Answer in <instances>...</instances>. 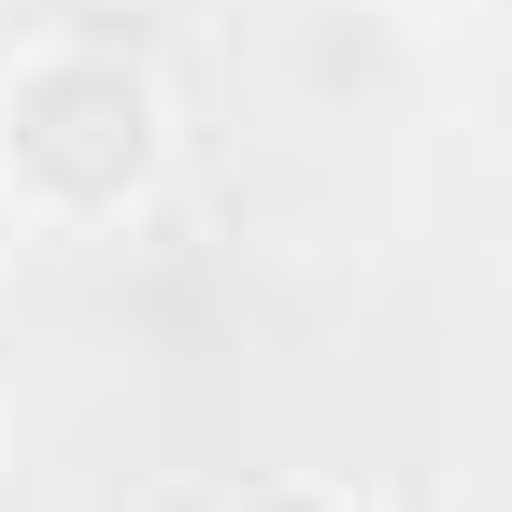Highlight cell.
<instances>
[{"mask_svg": "<svg viewBox=\"0 0 512 512\" xmlns=\"http://www.w3.org/2000/svg\"><path fill=\"white\" fill-rule=\"evenodd\" d=\"M171 72L114 29H43L0 57V200L29 242H114L171 200Z\"/></svg>", "mask_w": 512, "mask_h": 512, "instance_id": "6da1fadb", "label": "cell"}, {"mask_svg": "<svg viewBox=\"0 0 512 512\" xmlns=\"http://www.w3.org/2000/svg\"><path fill=\"white\" fill-rule=\"evenodd\" d=\"M228 512H356V498H342V484H242Z\"/></svg>", "mask_w": 512, "mask_h": 512, "instance_id": "7a4b0ae2", "label": "cell"}, {"mask_svg": "<svg viewBox=\"0 0 512 512\" xmlns=\"http://www.w3.org/2000/svg\"><path fill=\"white\" fill-rule=\"evenodd\" d=\"M15 242H29V228H15V200H0V256H15Z\"/></svg>", "mask_w": 512, "mask_h": 512, "instance_id": "3957f363", "label": "cell"}]
</instances>
